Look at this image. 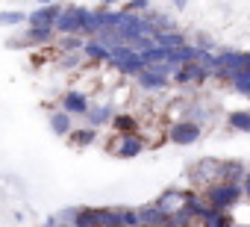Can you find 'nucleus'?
Returning <instances> with one entry per match:
<instances>
[{"instance_id":"1","label":"nucleus","mask_w":250,"mask_h":227,"mask_svg":"<svg viewBox=\"0 0 250 227\" xmlns=\"http://www.w3.org/2000/svg\"><path fill=\"white\" fill-rule=\"evenodd\" d=\"M238 198H241V186H235V183H215L206 192V204L215 212H227L229 206L238 204Z\"/></svg>"},{"instance_id":"2","label":"nucleus","mask_w":250,"mask_h":227,"mask_svg":"<svg viewBox=\"0 0 250 227\" xmlns=\"http://www.w3.org/2000/svg\"><path fill=\"white\" fill-rule=\"evenodd\" d=\"M247 68H250V53H221V56H218V68H215V74L232 80V77L244 74Z\"/></svg>"},{"instance_id":"3","label":"nucleus","mask_w":250,"mask_h":227,"mask_svg":"<svg viewBox=\"0 0 250 227\" xmlns=\"http://www.w3.org/2000/svg\"><path fill=\"white\" fill-rule=\"evenodd\" d=\"M112 65H118V71H124V74H142L147 68L142 53H136L133 47H124V45L112 53Z\"/></svg>"},{"instance_id":"4","label":"nucleus","mask_w":250,"mask_h":227,"mask_svg":"<svg viewBox=\"0 0 250 227\" xmlns=\"http://www.w3.org/2000/svg\"><path fill=\"white\" fill-rule=\"evenodd\" d=\"M56 27H59L62 33H68V36H74L77 30H83V27H85V12H83L80 6H71V9H62V15H59V21H56Z\"/></svg>"},{"instance_id":"5","label":"nucleus","mask_w":250,"mask_h":227,"mask_svg":"<svg viewBox=\"0 0 250 227\" xmlns=\"http://www.w3.org/2000/svg\"><path fill=\"white\" fill-rule=\"evenodd\" d=\"M59 15H62V9L59 6H42L39 12H33V15H27V21H30V27H42V30H53V24L59 21Z\"/></svg>"},{"instance_id":"6","label":"nucleus","mask_w":250,"mask_h":227,"mask_svg":"<svg viewBox=\"0 0 250 227\" xmlns=\"http://www.w3.org/2000/svg\"><path fill=\"white\" fill-rule=\"evenodd\" d=\"M136 212H139V227H168V224H171V218H168L156 204L142 206V209H136Z\"/></svg>"},{"instance_id":"7","label":"nucleus","mask_w":250,"mask_h":227,"mask_svg":"<svg viewBox=\"0 0 250 227\" xmlns=\"http://www.w3.org/2000/svg\"><path fill=\"white\" fill-rule=\"evenodd\" d=\"M191 180H194V183L221 180V162H215V159H200V162L191 168Z\"/></svg>"},{"instance_id":"8","label":"nucleus","mask_w":250,"mask_h":227,"mask_svg":"<svg viewBox=\"0 0 250 227\" xmlns=\"http://www.w3.org/2000/svg\"><path fill=\"white\" fill-rule=\"evenodd\" d=\"M197 136H200V127L194 121H180L171 127V142H177V145H191V142H197Z\"/></svg>"},{"instance_id":"9","label":"nucleus","mask_w":250,"mask_h":227,"mask_svg":"<svg viewBox=\"0 0 250 227\" xmlns=\"http://www.w3.org/2000/svg\"><path fill=\"white\" fill-rule=\"evenodd\" d=\"M186 198H188V195H183V192H177V189H168V192L159 198V204H156V206L171 218L174 212H180V209L186 206Z\"/></svg>"},{"instance_id":"10","label":"nucleus","mask_w":250,"mask_h":227,"mask_svg":"<svg viewBox=\"0 0 250 227\" xmlns=\"http://www.w3.org/2000/svg\"><path fill=\"white\" fill-rule=\"evenodd\" d=\"M118 157H124V159H130V157H139L142 151H145V139L142 136H124L121 142H118Z\"/></svg>"},{"instance_id":"11","label":"nucleus","mask_w":250,"mask_h":227,"mask_svg":"<svg viewBox=\"0 0 250 227\" xmlns=\"http://www.w3.org/2000/svg\"><path fill=\"white\" fill-rule=\"evenodd\" d=\"M65 112H68V115H88V100H85V94L68 91L65 94Z\"/></svg>"},{"instance_id":"12","label":"nucleus","mask_w":250,"mask_h":227,"mask_svg":"<svg viewBox=\"0 0 250 227\" xmlns=\"http://www.w3.org/2000/svg\"><path fill=\"white\" fill-rule=\"evenodd\" d=\"M153 45L159 50H177V47H186V36H180V33H156Z\"/></svg>"},{"instance_id":"13","label":"nucleus","mask_w":250,"mask_h":227,"mask_svg":"<svg viewBox=\"0 0 250 227\" xmlns=\"http://www.w3.org/2000/svg\"><path fill=\"white\" fill-rule=\"evenodd\" d=\"M139 83H142L145 89H165V86H168V77L159 74L156 68H145V71L139 74Z\"/></svg>"},{"instance_id":"14","label":"nucleus","mask_w":250,"mask_h":227,"mask_svg":"<svg viewBox=\"0 0 250 227\" xmlns=\"http://www.w3.org/2000/svg\"><path fill=\"white\" fill-rule=\"evenodd\" d=\"M177 80H180V83H203V80H206V71H203L197 62H191V65H183V68L177 71Z\"/></svg>"},{"instance_id":"15","label":"nucleus","mask_w":250,"mask_h":227,"mask_svg":"<svg viewBox=\"0 0 250 227\" xmlns=\"http://www.w3.org/2000/svg\"><path fill=\"white\" fill-rule=\"evenodd\" d=\"M85 56H88V59H94V62H112V50H106L97 39L85 45Z\"/></svg>"},{"instance_id":"16","label":"nucleus","mask_w":250,"mask_h":227,"mask_svg":"<svg viewBox=\"0 0 250 227\" xmlns=\"http://www.w3.org/2000/svg\"><path fill=\"white\" fill-rule=\"evenodd\" d=\"M186 209H188V215H200L203 221H206V218H209V212H212V206H209L206 201H200V198H191V195L186 198Z\"/></svg>"},{"instance_id":"17","label":"nucleus","mask_w":250,"mask_h":227,"mask_svg":"<svg viewBox=\"0 0 250 227\" xmlns=\"http://www.w3.org/2000/svg\"><path fill=\"white\" fill-rule=\"evenodd\" d=\"M50 127H53V133H59V136L71 133V115H68V112H56V115H50Z\"/></svg>"},{"instance_id":"18","label":"nucleus","mask_w":250,"mask_h":227,"mask_svg":"<svg viewBox=\"0 0 250 227\" xmlns=\"http://www.w3.org/2000/svg\"><path fill=\"white\" fill-rule=\"evenodd\" d=\"M53 30H42V27H30V33L24 36V45H39V42H50Z\"/></svg>"},{"instance_id":"19","label":"nucleus","mask_w":250,"mask_h":227,"mask_svg":"<svg viewBox=\"0 0 250 227\" xmlns=\"http://www.w3.org/2000/svg\"><path fill=\"white\" fill-rule=\"evenodd\" d=\"M97 227H121L118 209H97Z\"/></svg>"},{"instance_id":"20","label":"nucleus","mask_w":250,"mask_h":227,"mask_svg":"<svg viewBox=\"0 0 250 227\" xmlns=\"http://www.w3.org/2000/svg\"><path fill=\"white\" fill-rule=\"evenodd\" d=\"M88 118H91V124L97 127V124H106L109 118H112V106L106 103V106H97V109H88Z\"/></svg>"},{"instance_id":"21","label":"nucleus","mask_w":250,"mask_h":227,"mask_svg":"<svg viewBox=\"0 0 250 227\" xmlns=\"http://www.w3.org/2000/svg\"><path fill=\"white\" fill-rule=\"evenodd\" d=\"M74 227H97V209H80Z\"/></svg>"},{"instance_id":"22","label":"nucleus","mask_w":250,"mask_h":227,"mask_svg":"<svg viewBox=\"0 0 250 227\" xmlns=\"http://www.w3.org/2000/svg\"><path fill=\"white\" fill-rule=\"evenodd\" d=\"M229 124L241 133H250V112H232L229 115Z\"/></svg>"},{"instance_id":"23","label":"nucleus","mask_w":250,"mask_h":227,"mask_svg":"<svg viewBox=\"0 0 250 227\" xmlns=\"http://www.w3.org/2000/svg\"><path fill=\"white\" fill-rule=\"evenodd\" d=\"M115 127H118L124 136H136V118H130V115H118V118H115Z\"/></svg>"},{"instance_id":"24","label":"nucleus","mask_w":250,"mask_h":227,"mask_svg":"<svg viewBox=\"0 0 250 227\" xmlns=\"http://www.w3.org/2000/svg\"><path fill=\"white\" fill-rule=\"evenodd\" d=\"M121 227H139V212L136 209H118Z\"/></svg>"},{"instance_id":"25","label":"nucleus","mask_w":250,"mask_h":227,"mask_svg":"<svg viewBox=\"0 0 250 227\" xmlns=\"http://www.w3.org/2000/svg\"><path fill=\"white\" fill-rule=\"evenodd\" d=\"M206 227H232L229 224V218H227V212H209V218H206Z\"/></svg>"},{"instance_id":"26","label":"nucleus","mask_w":250,"mask_h":227,"mask_svg":"<svg viewBox=\"0 0 250 227\" xmlns=\"http://www.w3.org/2000/svg\"><path fill=\"white\" fill-rule=\"evenodd\" d=\"M71 139H74L80 148H83V145H91V142H94V130H74Z\"/></svg>"},{"instance_id":"27","label":"nucleus","mask_w":250,"mask_h":227,"mask_svg":"<svg viewBox=\"0 0 250 227\" xmlns=\"http://www.w3.org/2000/svg\"><path fill=\"white\" fill-rule=\"evenodd\" d=\"M232 86H235L241 94L250 97V74H238V77H232Z\"/></svg>"},{"instance_id":"28","label":"nucleus","mask_w":250,"mask_h":227,"mask_svg":"<svg viewBox=\"0 0 250 227\" xmlns=\"http://www.w3.org/2000/svg\"><path fill=\"white\" fill-rule=\"evenodd\" d=\"M24 18V12H0V24H21Z\"/></svg>"},{"instance_id":"29","label":"nucleus","mask_w":250,"mask_h":227,"mask_svg":"<svg viewBox=\"0 0 250 227\" xmlns=\"http://www.w3.org/2000/svg\"><path fill=\"white\" fill-rule=\"evenodd\" d=\"M77 212H80V209H62V212L56 215V221H59V218H65V221H71V224H74V221H77Z\"/></svg>"},{"instance_id":"30","label":"nucleus","mask_w":250,"mask_h":227,"mask_svg":"<svg viewBox=\"0 0 250 227\" xmlns=\"http://www.w3.org/2000/svg\"><path fill=\"white\" fill-rule=\"evenodd\" d=\"M62 45H65L68 50H74V47H80V39H74V36H68V39H65Z\"/></svg>"},{"instance_id":"31","label":"nucleus","mask_w":250,"mask_h":227,"mask_svg":"<svg viewBox=\"0 0 250 227\" xmlns=\"http://www.w3.org/2000/svg\"><path fill=\"white\" fill-rule=\"evenodd\" d=\"M244 192H247V198H250V171H247V177H244Z\"/></svg>"},{"instance_id":"32","label":"nucleus","mask_w":250,"mask_h":227,"mask_svg":"<svg viewBox=\"0 0 250 227\" xmlns=\"http://www.w3.org/2000/svg\"><path fill=\"white\" fill-rule=\"evenodd\" d=\"M232 227H241V224H232Z\"/></svg>"}]
</instances>
